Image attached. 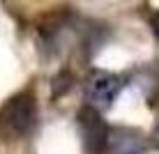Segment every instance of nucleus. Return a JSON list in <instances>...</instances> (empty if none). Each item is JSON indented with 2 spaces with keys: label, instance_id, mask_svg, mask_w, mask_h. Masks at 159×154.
<instances>
[{
  "label": "nucleus",
  "instance_id": "7ed1b4c3",
  "mask_svg": "<svg viewBox=\"0 0 159 154\" xmlns=\"http://www.w3.org/2000/svg\"><path fill=\"white\" fill-rule=\"evenodd\" d=\"M79 126H81V134H83L88 152L90 154H104L111 126L102 120V115L95 108H83V113L79 115Z\"/></svg>",
  "mask_w": 159,
  "mask_h": 154
},
{
  "label": "nucleus",
  "instance_id": "39448f33",
  "mask_svg": "<svg viewBox=\"0 0 159 154\" xmlns=\"http://www.w3.org/2000/svg\"><path fill=\"white\" fill-rule=\"evenodd\" d=\"M150 143L159 150V120H157V124L152 126V134H150Z\"/></svg>",
  "mask_w": 159,
  "mask_h": 154
},
{
  "label": "nucleus",
  "instance_id": "423d86ee",
  "mask_svg": "<svg viewBox=\"0 0 159 154\" xmlns=\"http://www.w3.org/2000/svg\"><path fill=\"white\" fill-rule=\"evenodd\" d=\"M150 23H152V30H155V35H157V39H159V9H157L155 14H152Z\"/></svg>",
  "mask_w": 159,
  "mask_h": 154
},
{
  "label": "nucleus",
  "instance_id": "f03ea898",
  "mask_svg": "<svg viewBox=\"0 0 159 154\" xmlns=\"http://www.w3.org/2000/svg\"><path fill=\"white\" fill-rule=\"evenodd\" d=\"M127 78L113 71H95L88 81V99L95 108H108L122 92Z\"/></svg>",
  "mask_w": 159,
  "mask_h": 154
},
{
  "label": "nucleus",
  "instance_id": "20e7f679",
  "mask_svg": "<svg viewBox=\"0 0 159 154\" xmlns=\"http://www.w3.org/2000/svg\"><path fill=\"white\" fill-rule=\"evenodd\" d=\"M145 145H148L145 136L141 131L125 129V126H111L104 154H143Z\"/></svg>",
  "mask_w": 159,
  "mask_h": 154
},
{
  "label": "nucleus",
  "instance_id": "f257e3e1",
  "mask_svg": "<svg viewBox=\"0 0 159 154\" xmlns=\"http://www.w3.org/2000/svg\"><path fill=\"white\" fill-rule=\"evenodd\" d=\"M37 101L30 92H16L0 106V138L19 140L35 129Z\"/></svg>",
  "mask_w": 159,
  "mask_h": 154
}]
</instances>
